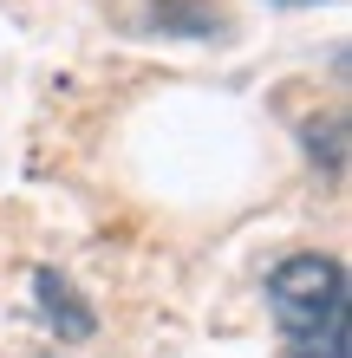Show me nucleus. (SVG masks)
Instances as JSON below:
<instances>
[{
	"label": "nucleus",
	"instance_id": "20e7f679",
	"mask_svg": "<svg viewBox=\"0 0 352 358\" xmlns=\"http://www.w3.org/2000/svg\"><path fill=\"white\" fill-rule=\"evenodd\" d=\"M157 20H163V27H190V33H216V27H222L216 13L190 7V0H163V7H157Z\"/></svg>",
	"mask_w": 352,
	"mask_h": 358
},
{
	"label": "nucleus",
	"instance_id": "39448f33",
	"mask_svg": "<svg viewBox=\"0 0 352 358\" xmlns=\"http://www.w3.org/2000/svg\"><path fill=\"white\" fill-rule=\"evenodd\" d=\"M281 7H314V0H281Z\"/></svg>",
	"mask_w": 352,
	"mask_h": 358
},
{
	"label": "nucleus",
	"instance_id": "f03ea898",
	"mask_svg": "<svg viewBox=\"0 0 352 358\" xmlns=\"http://www.w3.org/2000/svg\"><path fill=\"white\" fill-rule=\"evenodd\" d=\"M33 287H39V313H46V320L66 332V339H92V313L78 306V293L59 280L52 267H39V273H33Z\"/></svg>",
	"mask_w": 352,
	"mask_h": 358
},
{
	"label": "nucleus",
	"instance_id": "f257e3e1",
	"mask_svg": "<svg viewBox=\"0 0 352 358\" xmlns=\"http://www.w3.org/2000/svg\"><path fill=\"white\" fill-rule=\"evenodd\" d=\"M267 306L287 332V358H352L346 345V267L333 255H294L267 273Z\"/></svg>",
	"mask_w": 352,
	"mask_h": 358
},
{
	"label": "nucleus",
	"instance_id": "7ed1b4c3",
	"mask_svg": "<svg viewBox=\"0 0 352 358\" xmlns=\"http://www.w3.org/2000/svg\"><path fill=\"white\" fill-rule=\"evenodd\" d=\"M307 150L326 157V170L339 176V170H346V124H339V117H326V124L314 117V124H307Z\"/></svg>",
	"mask_w": 352,
	"mask_h": 358
}]
</instances>
